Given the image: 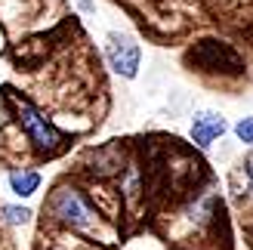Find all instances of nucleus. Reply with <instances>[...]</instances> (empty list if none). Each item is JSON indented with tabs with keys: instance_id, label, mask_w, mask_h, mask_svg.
I'll return each instance as SVG.
<instances>
[{
	"instance_id": "nucleus-1",
	"label": "nucleus",
	"mask_w": 253,
	"mask_h": 250,
	"mask_svg": "<svg viewBox=\"0 0 253 250\" xmlns=\"http://www.w3.org/2000/svg\"><path fill=\"white\" fill-rule=\"evenodd\" d=\"M43 216L49 226L71 235H99L105 226L102 210L93 204V198L86 195L84 185L71 179H62L53 185V192L43 201Z\"/></svg>"
},
{
	"instance_id": "nucleus-2",
	"label": "nucleus",
	"mask_w": 253,
	"mask_h": 250,
	"mask_svg": "<svg viewBox=\"0 0 253 250\" xmlns=\"http://www.w3.org/2000/svg\"><path fill=\"white\" fill-rule=\"evenodd\" d=\"M6 105L12 108V118H16L19 130L25 133L28 145L41 158H56L59 152H65V148H68V136L62 133L56 124L31 102V99H25L16 90H6Z\"/></svg>"
},
{
	"instance_id": "nucleus-3",
	"label": "nucleus",
	"mask_w": 253,
	"mask_h": 250,
	"mask_svg": "<svg viewBox=\"0 0 253 250\" xmlns=\"http://www.w3.org/2000/svg\"><path fill=\"white\" fill-rule=\"evenodd\" d=\"M105 62L118 78L136 81L139 68H142V46L126 31H108L105 34Z\"/></svg>"
},
{
	"instance_id": "nucleus-4",
	"label": "nucleus",
	"mask_w": 253,
	"mask_h": 250,
	"mask_svg": "<svg viewBox=\"0 0 253 250\" xmlns=\"http://www.w3.org/2000/svg\"><path fill=\"white\" fill-rule=\"evenodd\" d=\"M188 62L198 65V71H229V74L241 71V59H238V53L232 46L216 43V41L198 43L192 53H188Z\"/></svg>"
},
{
	"instance_id": "nucleus-5",
	"label": "nucleus",
	"mask_w": 253,
	"mask_h": 250,
	"mask_svg": "<svg viewBox=\"0 0 253 250\" xmlns=\"http://www.w3.org/2000/svg\"><path fill=\"white\" fill-rule=\"evenodd\" d=\"M225 130H229V124H225V118L219 115V111H195L192 115V124H188V136H192V142L201 148V152H210L213 142L222 139Z\"/></svg>"
},
{
	"instance_id": "nucleus-6",
	"label": "nucleus",
	"mask_w": 253,
	"mask_h": 250,
	"mask_svg": "<svg viewBox=\"0 0 253 250\" xmlns=\"http://www.w3.org/2000/svg\"><path fill=\"white\" fill-rule=\"evenodd\" d=\"M41 185H43V173L34 170V167H9L6 170V189L22 204H28L41 192Z\"/></svg>"
},
{
	"instance_id": "nucleus-7",
	"label": "nucleus",
	"mask_w": 253,
	"mask_h": 250,
	"mask_svg": "<svg viewBox=\"0 0 253 250\" xmlns=\"http://www.w3.org/2000/svg\"><path fill=\"white\" fill-rule=\"evenodd\" d=\"M90 170L96 173L99 179H105V176H121V170H124V155H121V145H99V148H93L90 152Z\"/></svg>"
},
{
	"instance_id": "nucleus-8",
	"label": "nucleus",
	"mask_w": 253,
	"mask_h": 250,
	"mask_svg": "<svg viewBox=\"0 0 253 250\" xmlns=\"http://www.w3.org/2000/svg\"><path fill=\"white\" fill-rule=\"evenodd\" d=\"M34 216L37 213L22 201H0V229H28Z\"/></svg>"
},
{
	"instance_id": "nucleus-9",
	"label": "nucleus",
	"mask_w": 253,
	"mask_h": 250,
	"mask_svg": "<svg viewBox=\"0 0 253 250\" xmlns=\"http://www.w3.org/2000/svg\"><path fill=\"white\" fill-rule=\"evenodd\" d=\"M118 192H121V198H124L126 204H133V201H139V198H142L145 185H142V170H139L136 164H126V167L121 170Z\"/></svg>"
},
{
	"instance_id": "nucleus-10",
	"label": "nucleus",
	"mask_w": 253,
	"mask_h": 250,
	"mask_svg": "<svg viewBox=\"0 0 253 250\" xmlns=\"http://www.w3.org/2000/svg\"><path fill=\"white\" fill-rule=\"evenodd\" d=\"M232 133H235V139L238 142H244V145H250L253 148V115H247V118H241L232 127Z\"/></svg>"
},
{
	"instance_id": "nucleus-11",
	"label": "nucleus",
	"mask_w": 253,
	"mask_h": 250,
	"mask_svg": "<svg viewBox=\"0 0 253 250\" xmlns=\"http://www.w3.org/2000/svg\"><path fill=\"white\" fill-rule=\"evenodd\" d=\"M244 185H247V195L253 198V148L247 152V158H244Z\"/></svg>"
},
{
	"instance_id": "nucleus-12",
	"label": "nucleus",
	"mask_w": 253,
	"mask_h": 250,
	"mask_svg": "<svg viewBox=\"0 0 253 250\" xmlns=\"http://www.w3.org/2000/svg\"><path fill=\"white\" fill-rule=\"evenodd\" d=\"M78 6H81L84 12H90V9H93V0H78Z\"/></svg>"
},
{
	"instance_id": "nucleus-13",
	"label": "nucleus",
	"mask_w": 253,
	"mask_h": 250,
	"mask_svg": "<svg viewBox=\"0 0 253 250\" xmlns=\"http://www.w3.org/2000/svg\"><path fill=\"white\" fill-rule=\"evenodd\" d=\"M3 244H6V238H3V229H0V250H3Z\"/></svg>"
}]
</instances>
